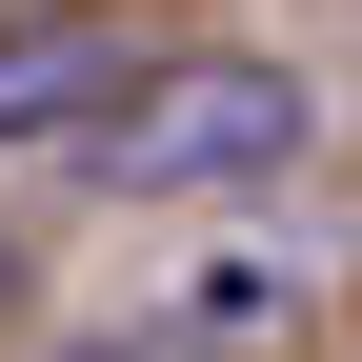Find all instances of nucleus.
Segmentation results:
<instances>
[{"label":"nucleus","mask_w":362,"mask_h":362,"mask_svg":"<svg viewBox=\"0 0 362 362\" xmlns=\"http://www.w3.org/2000/svg\"><path fill=\"white\" fill-rule=\"evenodd\" d=\"M81 141H101L121 202H221V181H282L302 161V81L282 61H141Z\"/></svg>","instance_id":"1"},{"label":"nucleus","mask_w":362,"mask_h":362,"mask_svg":"<svg viewBox=\"0 0 362 362\" xmlns=\"http://www.w3.org/2000/svg\"><path fill=\"white\" fill-rule=\"evenodd\" d=\"M121 81H141L121 21H0V141H81Z\"/></svg>","instance_id":"2"},{"label":"nucleus","mask_w":362,"mask_h":362,"mask_svg":"<svg viewBox=\"0 0 362 362\" xmlns=\"http://www.w3.org/2000/svg\"><path fill=\"white\" fill-rule=\"evenodd\" d=\"M0 282H21V262H0Z\"/></svg>","instance_id":"3"}]
</instances>
